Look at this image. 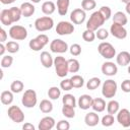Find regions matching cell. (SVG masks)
Wrapping results in <instances>:
<instances>
[{"label":"cell","instance_id":"obj_1","mask_svg":"<svg viewBox=\"0 0 130 130\" xmlns=\"http://www.w3.org/2000/svg\"><path fill=\"white\" fill-rule=\"evenodd\" d=\"M105 21H106V19H105V17L103 16V14L100 12V10L94 11V12L90 15L89 19H88L87 22H86V28L95 31V30H98V29L104 24Z\"/></svg>","mask_w":130,"mask_h":130},{"label":"cell","instance_id":"obj_2","mask_svg":"<svg viewBox=\"0 0 130 130\" xmlns=\"http://www.w3.org/2000/svg\"><path fill=\"white\" fill-rule=\"evenodd\" d=\"M54 66L56 70V74L59 77H65L69 70H68V60H66L62 56H58L54 59Z\"/></svg>","mask_w":130,"mask_h":130},{"label":"cell","instance_id":"obj_3","mask_svg":"<svg viewBox=\"0 0 130 130\" xmlns=\"http://www.w3.org/2000/svg\"><path fill=\"white\" fill-rule=\"evenodd\" d=\"M117 88H118V85L116 81L113 79H108L103 83L102 93L106 99H112L115 96L117 92Z\"/></svg>","mask_w":130,"mask_h":130},{"label":"cell","instance_id":"obj_4","mask_svg":"<svg viewBox=\"0 0 130 130\" xmlns=\"http://www.w3.org/2000/svg\"><path fill=\"white\" fill-rule=\"evenodd\" d=\"M54 25V20L50 16H43L39 17L35 21V27L38 31H46L50 30Z\"/></svg>","mask_w":130,"mask_h":130},{"label":"cell","instance_id":"obj_5","mask_svg":"<svg viewBox=\"0 0 130 130\" xmlns=\"http://www.w3.org/2000/svg\"><path fill=\"white\" fill-rule=\"evenodd\" d=\"M98 51H99L100 55L102 57H104L105 59H112L116 55V49L114 48V46L112 44H110L108 42L101 43L98 47Z\"/></svg>","mask_w":130,"mask_h":130},{"label":"cell","instance_id":"obj_6","mask_svg":"<svg viewBox=\"0 0 130 130\" xmlns=\"http://www.w3.org/2000/svg\"><path fill=\"white\" fill-rule=\"evenodd\" d=\"M49 43V38L47 35H44V34H41L39 35L37 38L35 39H31L28 43V46L29 48L32 50V51H40L41 49H43L47 44Z\"/></svg>","mask_w":130,"mask_h":130},{"label":"cell","instance_id":"obj_7","mask_svg":"<svg viewBox=\"0 0 130 130\" xmlns=\"http://www.w3.org/2000/svg\"><path fill=\"white\" fill-rule=\"evenodd\" d=\"M37 93L34 89H26L22 94L21 103L25 108H34L37 105Z\"/></svg>","mask_w":130,"mask_h":130},{"label":"cell","instance_id":"obj_8","mask_svg":"<svg viewBox=\"0 0 130 130\" xmlns=\"http://www.w3.org/2000/svg\"><path fill=\"white\" fill-rule=\"evenodd\" d=\"M9 36L11 39L16 41H22L27 37V30L21 25H12L9 29Z\"/></svg>","mask_w":130,"mask_h":130},{"label":"cell","instance_id":"obj_9","mask_svg":"<svg viewBox=\"0 0 130 130\" xmlns=\"http://www.w3.org/2000/svg\"><path fill=\"white\" fill-rule=\"evenodd\" d=\"M8 117L14 123H21L24 120V114L22 110L17 106H10L7 111Z\"/></svg>","mask_w":130,"mask_h":130},{"label":"cell","instance_id":"obj_10","mask_svg":"<svg viewBox=\"0 0 130 130\" xmlns=\"http://www.w3.org/2000/svg\"><path fill=\"white\" fill-rule=\"evenodd\" d=\"M50 49L53 53H59V54H62V53H66L67 50H68V45L66 42H64L63 40H60V39H55L51 42L50 44Z\"/></svg>","mask_w":130,"mask_h":130},{"label":"cell","instance_id":"obj_11","mask_svg":"<svg viewBox=\"0 0 130 130\" xmlns=\"http://www.w3.org/2000/svg\"><path fill=\"white\" fill-rule=\"evenodd\" d=\"M74 31V25L69 21H60L56 26V32L60 36L71 35Z\"/></svg>","mask_w":130,"mask_h":130},{"label":"cell","instance_id":"obj_12","mask_svg":"<svg viewBox=\"0 0 130 130\" xmlns=\"http://www.w3.org/2000/svg\"><path fill=\"white\" fill-rule=\"evenodd\" d=\"M110 32L112 34L113 37L119 39V40H123L127 37V29L124 27V25L118 24L113 22V24L110 27Z\"/></svg>","mask_w":130,"mask_h":130},{"label":"cell","instance_id":"obj_13","mask_svg":"<svg viewBox=\"0 0 130 130\" xmlns=\"http://www.w3.org/2000/svg\"><path fill=\"white\" fill-rule=\"evenodd\" d=\"M117 121L124 128L130 127V112L127 109L119 110L117 113Z\"/></svg>","mask_w":130,"mask_h":130},{"label":"cell","instance_id":"obj_14","mask_svg":"<svg viewBox=\"0 0 130 130\" xmlns=\"http://www.w3.org/2000/svg\"><path fill=\"white\" fill-rule=\"evenodd\" d=\"M86 14L85 11L81 8H76L70 13V20L74 24H81L85 20Z\"/></svg>","mask_w":130,"mask_h":130},{"label":"cell","instance_id":"obj_15","mask_svg":"<svg viewBox=\"0 0 130 130\" xmlns=\"http://www.w3.org/2000/svg\"><path fill=\"white\" fill-rule=\"evenodd\" d=\"M102 72H103V74H105L107 76H114L118 72V67L115 63L108 61L102 65Z\"/></svg>","mask_w":130,"mask_h":130},{"label":"cell","instance_id":"obj_16","mask_svg":"<svg viewBox=\"0 0 130 130\" xmlns=\"http://www.w3.org/2000/svg\"><path fill=\"white\" fill-rule=\"evenodd\" d=\"M54 127H55V120L50 116L42 118L38 126L39 130H51Z\"/></svg>","mask_w":130,"mask_h":130},{"label":"cell","instance_id":"obj_17","mask_svg":"<svg viewBox=\"0 0 130 130\" xmlns=\"http://www.w3.org/2000/svg\"><path fill=\"white\" fill-rule=\"evenodd\" d=\"M92 98L88 94H82L79 96L78 99V107L81 109V110H87L91 107V104H92Z\"/></svg>","mask_w":130,"mask_h":130},{"label":"cell","instance_id":"obj_18","mask_svg":"<svg viewBox=\"0 0 130 130\" xmlns=\"http://www.w3.org/2000/svg\"><path fill=\"white\" fill-rule=\"evenodd\" d=\"M117 64L120 66H127L130 63V53L127 51L120 52L116 57Z\"/></svg>","mask_w":130,"mask_h":130},{"label":"cell","instance_id":"obj_19","mask_svg":"<svg viewBox=\"0 0 130 130\" xmlns=\"http://www.w3.org/2000/svg\"><path fill=\"white\" fill-rule=\"evenodd\" d=\"M84 122L87 126L89 127H93L95 125H98V123L100 122V118L99 115L95 112H89L85 115L84 117Z\"/></svg>","mask_w":130,"mask_h":130},{"label":"cell","instance_id":"obj_20","mask_svg":"<svg viewBox=\"0 0 130 130\" xmlns=\"http://www.w3.org/2000/svg\"><path fill=\"white\" fill-rule=\"evenodd\" d=\"M40 59H41V63L42 65L45 67V68H50L52 65H54V60L51 56V54L49 52H42L41 53V56H40Z\"/></svg>","mask_w":130,"mask_h":130},{"label":"cell","instance_id":"obj_21","mask_svg":"<svg viewBox=\"0 0 130 130\" xmlns=\"http://www.w3.org/2000/svg\"><path fill=\"white\" fill-rule=\"evenodd\" d=\"M20 10H21L22 16L29 17L35 13V6L29 2H24L20 5Z\"/></svg>","mask_w":130,"mask_h":130},{"label":"cell","instance_id":"obj_22","mask_svg":"<svg viewBox=\"0 0 130 130\" xmlns=\"http://www.w3.org/2000/svg\"><path fill=\"white\" fill-rule=\"evenodd\" d=\"M0 21L3 25H10L13 23V19L9 12V9H3L0 12Z\"/></svg>","mask_w":130,"mask_h":130},{"label":"cell","instance_id":"obj_23","mask_svg":"<svg viewBox=\"0 0 130 130\" xmlns=\"http://www.w3.org/2000/svg\"><path fill=\"white\" fill-rule=\"evenodd\" d=\"M70 1L69 0H57V10L58 13L62 16L67 14L68 8H69Z\"/></svg>","mask_w":130,"mask_h":130},{"label":"cell","instance_id":"obj_24","mask_svg":"<svg viewBox=\"0 0 130 130\" xmlns=\"http://www.w3.org/2000/svg\"><path fill=\"white\" fill-rule=\"evenodd\" d=\"M91 108L94 112L101 113L106 109V102L101 99V98H96L92 100V104H91Z\"/></svg>","mask_w":130,"mask_h":130},{"label":"cell","instance_id":"obj_25","mask_svg":"<svg viewBox=\"0 0 130 130\" xmlns=\"http://www.w3.org/2000/svg\"><path fill=\"white\" fill-rule=\"evenodd\" d=\"M113 22L118 23V24H121V25H125L128 22V19H127V16H126V14L124 12L118 11L113 16Z\"/></svg>","mask_w":130,"mask_h":130},{"label":"cell","instance_id":"obj_26","mask_svg":"<svg viewBox=\"0 0 130 130\" xmlns=\"http://www.w3.org/2000/svg\"><path fill=\"white\" fill-rule=\"evenodd\" d=\"M55 9H56V5H55V3L52 2V1H46V2H44L43 5H42V11H43V13H45L46 15H50V14L54 13Z\"/></svg>","mask_w":130,"mask_h":130},{"label":"cell","instance_id":"obj_27","mask_svg":"<svg viewBox=\"0 0 130 130\" xmlns=\"http://www.w3.org/2000/svg\"><path fill=\"white\" fill-rule=\"evenodd\" d=\"M0 100H1V103L3 105H10L12 102H13V93L12 91H9V90H4L1 92V95H0Z\"/></svg>","mask_w":130,"mask_h":130},{"label":"cell","instance_id":"obj_28","mask_svg":"<svg viewBox=\"0 0 130 130\" xmlns=\"http://www.w3.org/2000/svg\"><path fill=\"white\" fill-rule=\"evenodd\" d=\"M39 108H40L41 112H43L45 114H48V113L52 112V110H53V104L49 100H43L40 103Z\"/></svg>","mask_w":130,"mask_h":130},{"label":"cell","instance_id":"obj_29","mask_svg":"<svg viewBox=\"0 0 130 130\" xmlns=\"http://www.w3.org/2000/svg\"><path fill=\"white\" fill-rule=\"evenodd\" d=\"M119 108H120V105L117 101L115 100H112L108 103L107 105V111H108V114H111V115H114V114H117L118 111H119Z\"/></svg>","mask_w":130,"mask_h":130},{"label":"cell","instance_id":"obj_30","mask_svg":"<svg viewBox=\"0 0 130 130\" xmlns=\"http://www.w3.org/2000/svg\"><path fill=\"white\" fill-rule=\"evenodd\" d=\"M80 69V64L78 62V60L72 58V59H68V70L71 73H76L78 72Z\"/></svg>","mask_w":130,"mask_h":130},{"label":"cell","instance_id":"obj_31","mask_svg":"<svg viewBox=\"0 0 130 130\" xmlns=\"http://www.w3.org/2000/svg\"><path fill=\"white\" fill-rule=\"evenodd\" d=\"M62 103H63V105H66L69 107H73V108L76 107V100H75L74 95L70 94V93L64 94V96L62 98Z\"/></svg>","mask_w":130,"mask_h":130},{"label":"cell","instance_id":"obj_32","mask_svg":"<svg viewBox=\"0 0 130 130\" xmlns=\"http://www.w3.org/2000/svg\"><path fill=\"white\" fill-rule=\"evenodd\" d=\"M24 85H23V82L20 81V80H14L12 81V83L10 84V89L12 92L14 93H19L22 91Z\"/></svg>","mask_w":130,"mask_h":130},{"label":"cell","instance_id":"obj_33","mask_svg":"<svg viewBox=\"0 0 130 130\" xmlns=\"http://www.w3.org/2000/svg\"><path fill=\"white\" fill-rule=\"evenodd\" d=\"M9 12L11 14V17L13 19V22H16L20 19L22 13H21V10H20V7H11L9 8Z\"/></svg>","mask_w":130,"mask_h":130},{"label":"cell","instance_id":"obj_34","mask_svg":"<svg viewBox=\"0 0 130 130\" xmlns=\"http://www.w3.org/2000/svg\"><path fill=\"white\" fill-rule=\"evenodd\" d=\"M100 84H101V79L99 77H92L87 81L86 87L89 90H94L100 86Z\"/></svg>","mask_w":130,"mask_h":130},{"label":"cell","instance_id":"obj_35","mask_svg":"<svg viewBox=\"0 0 130 130\" xmlns=\"http://www.w3.org/2000/svg\"><path fill=\"white\" fill-rule=\"evenodd\" d=\"M61 95V90L59 87L57 86H52L49 88L48 90V96L51 99V100H58Z\"/></svg>","mask_w":130,"mask_h":130},{"label":"cell","instance_id":"obj_36","mask_svg":"<svg viewBox=\"0 0 130 130\" xmlns=\"http://www.w3.org/2000/svg\"><path fill=\"white\" fill-rule=\"evenodd\" d=\"M70 79H71V81H72L73 87H75V88H80V87H82L83 84H84V79H83V77L80 76V75H73Z\"/></svg>","mask_w":130,"mask_h":130},{"label":"cell","instance_id":"obj_37","mask_svg":"<svg viewBox=\"0 0 130 130\" xmlns=\"http://www.w3.org/2000/svg\"><path fill=\"white\" fill-rule=\"evenodd\" d=\"M62 114L66 118H69V119L70 118H74V116H75L74 108L73 107L66 106V105H63V107H62Z\"/></svg>","mask_w":130,"mask_h":130},{"label":"cell","instance_id":"obj_38","mask_svg":"<svg viewBox=\"0 0 130 130\" xmlns=\"http://www.w3.org/2000/svg\"><path fill=\"white\" fill-rule=\"evenodd\" d=\"M82 39H83L85 42H88V43L93 42L94 39H95V34H94L93 30L86 28V29L82 32Z\"/></svg>","mask_w":130,"mask_h":130},{"label":"cell","instance_id":"obj_39","mask_svg":"<svg viewBox=\"0 0 130 130\" xmlns=\"http://www.w3.org/2000/svg\"><path fill=\"white\" fill-rule=\"evenodd\" d=\"M95 1L94 0H82L81 1V7L84 11H89L95 8Z\"/></svg>","mask_w":130,"mask_h":130},{"label":"cell","instance_id":"obj_40","mask_svg":"<svg viewBox=\"0 0 130 130\" xmlns=\"http://www.w3.org/2000/svg\"><path fill=\"white\" fill-rule=\"evenodd\" d=\"M5 47H6V50H7L9 53H11V54L18 52V50H19V44L16 43V42H14V41L7 42L6 45H5Z\"/></svg>","mask_w":130,"mask_h":130},{"label":"cell","instance_id":"obj_41","mask_svg":"<svg viewBox=\"0 0 130 130\" xmlns=\"http://www.w3.org/2000/svg\"><path fill=\"white\" fill-rule=\"evenodd\" d=\"M114 122H115L114 116L111 115V114H108V115L104 116L103 119H102V125L105 126V127H110V126H112V125L114 124Z\"/></svg>","mask_w":130,"mask_h":130},{"label":"cell","instance_id":"obj_42","mask_svg":"<svg viewBox=\"0 0 130 130\" xmlns=\"http://www.w3.org/2000/svg\"><path fill=\"white\" fill-rule=\"evenodd\" d=\"M12 63H13L12 56L6 55V56H3L2 59H1V67L2 68H8L12 65Z\"/></svg>","mask_w":130,"mask_h":130},{"label":"cell","instance_id":"obj_43","mask_svg":"<svg viewBox=\"0 0 130 130\" xmlns=\"http://www.w3.org/2000/svg\"><path fill=\"white\" fill-rule=\"evenodd\" d=\"M60 87H61V89H63V90H71V89L73 88L71 79H70V78H69V79H68V78L63 79V80L60 82Z\"/></svg>","mask_w":130,"mask_h":130},{"label":"cell","instance_id":"obj_44","mask_svg":"<svg viewBox=\"0 0 130 130\" xmlns=\"http://www.w3.org/2000/svg\"><path fill=\"white\" fill-rule=\"evenodd\" d=\"M70 54L72 56H79L81 54V47L79 44H73L70 47Z\"/></svg>","mask_w":130,"mask_h":130},{"label":"cell","instance_id":"obj_45","mask_svg":"<svg viewBox=\"0 0 130 130\" xmlns=\"http://www.w3.org/2000/svg\"><path fill=\"white\" fill-rule=\"evenodd\" d=\"M100 12L103 14V16L105 17L106 20H108L112 15V11H111V8L109 6H102L100 8Z\"/></svg>","mask_w":130,"mask_h":130},{"label":"cell","instance_id":"obj_46","mask_svg":"<svg viewBox=\"0 0 130 130\" xmlns=\"http://www.w3.org/2000/svg\"><path fill=\"white\" fill-rule=\"evenodd\" d=\"M95 37L99 39V40H106L108 37H109V32L106 28H99L96 30V34H95Z\"/></svg>","mask_w":130,"mask_h":130},{"label":"cell","instance_id":"obj_47","mask_svg":"<svg viewBox=\"0 0 130 130\" xmlns=\"http://www.w3.org/2000/svg\"><path fill=\"white\" fill-rule=\"evenodd\" d=\"M56 128H57L58 130H69L70 124H69V122L66 121V120H60V121L57 123Z\"/></svg>","mask_w":130,"mask_h":130},{"label":"cell","instance_id":"obj_48","mask_svg":"<svg viewBox=\"0 0 130 130\" xmlns=\"http://www.w3.org/2000/svg\"><path fill=\"white\" fill-rule=\"evenodd\" d=\"M121 89L124 92H130V79H125L121 83Z\"/></svg>","mask_w":130,"mask_h":130},{"label":"cell","instance_id":"obj_49","mask_svg":"<svg viewBox=\"0 0 130 130\" xmlns=\"http://www.w3.org/2000/svg\"><path fill=\"white\" fill-rule=\"evenodd\" d=\"M6 39H7V34H6L5 29L4 28H0V42L3 43V42L6 41Z\"/></svg>","mask_w":130,"mask_h":130},{"label":"cell","instance_id":"obj_50","mask_svg":"<svg viewBox=\"0 0 130 130\" xmlns=\"http://www.w3.org/2000/svg\"><path fill=\"white\" fill-rule=\"evenodd\" d=\"M22 129L23 130H35V126L30 123H25L23 126H22Z\"/></svg>","mask_w":130,"mask_h":130},{"label":"cell","instance_id":"obj_51","mask_svg":"<svg viewBox=\"0 0 130 130\" xmlns=\"http://www.w3.org/2000/svg\"><path fill=\"white\" fill-rule=\"evenodd\" d=\"M5 51H7V50H6V47H5L3 44H0V55L3 56L4 53H5Z\"/></svg>","mask_w":130,"mask_h":130},{"label":"cell","instance_id":"obj_52","mask_svg":"<svg viewBox=\"0 0 130 130\" xmlns=\"http://www.w3.org/2000/svg\"><path fill=\"white\" fill-rule=\"evenodd\" d=\"M15 0H0V2L2 3V4H11V3H13Z\"/></svg>","mask_w":130,"mask_h":130},{"label":"cell","instance_id":"obj_53","mask_svg":"<svg viewBox=\"0 0 130 130\" xmlns=\"http://www.w3.org/2000/svg\"><path fill=\"white\" fill-rule=\"evenodd\" d=\"M125 10L128 14H130V3H127L126 4V7H125Z\"/></svg>","mask_w":130,"mask_h":130},{"label":"cell","instance_id":"obj_54","mask_svg":"<svg viewBox=\"0 0 130 130\" xmlns=\"http://www.w3.org/2000/svg\"><path fill=\"white\" fill-rule=\"evenodd\" d=\"M123 3H125V4H127V3H130V0H121Z\"/></svg>","mask_w":130,"mask_h":130},{"label":"cell","instance_id":"obj_55","mask_svg":"<svg viewBox=\"0 0 130 130\" xmlns=\"http://www.w3.org/2000/svg\"><path fill=\"white\" fill-rule=\"evenodd\" d=\"M30 1H31L32 3H39V2L41 1V0H30Z\"/></svg>","mask_w":130,"mask_h":130},{"label":"cell","instance_id":"obj_56","mask_svg":"<svg viewBox=\"0 0 130 130\" xmlns=\"http://www.w3.org/2000/svg\"><path fill=\"white\" fill-rule=\"evenodd\" d=\"M128 73H129V74H130V65H129V66H128Z\"/></svg>","mask_w":130,"mask_h":130}]
</instances>
